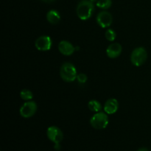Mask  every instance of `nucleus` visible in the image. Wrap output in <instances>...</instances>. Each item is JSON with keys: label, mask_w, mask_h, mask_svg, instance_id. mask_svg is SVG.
<instances>
[{"label": "nucleus", "mask_w": 151, "mask_h": 151, "mask_svg": "<svg viewBox=\"0 0 151 151\" xmlns=\"http://www.w3.org/2000/svg\"><path fill=\"white\" fill-rule=\"evenodd\" d=\"M94 11V3L89 0H82L77 7V15L81 20H87L90 19Z\"/></svg>", "instance_id": "obj_1"}, {"label": "nucleus", "mask_w": 151, "mask_h": 151, "mask_svg": "<svg viewBox=\"0 0 151 151\" xmlns=\"http://www.w3.org/2000/svg\"><path fill=\"white\" fill-rule=\"evenodd\" d=\"M60 75L66 82H74L77 79L78 74L75 66L71 63H64L60 67Z\"/></svg>", "instance_id": "obj_2"}, {"label": "nucleus", "mask_w": 151, "mask_h": 151, "mask_svg": "<svg viewBox=\"0 0 151 151\" xmlns=\"http://www.w3.org/2000/svg\"><path fill=\"white\" fill-rule=\"evenodd\" d=\"M109 117L105 112L99 111L92 116L90 119V124L97 130L104 129L109 125Z\"/></svg>", "instance_id": "obj_3"}, {"label": "nucleus", "mask_w": 151, "mask_h": 151, "mask_svg": "<svg viewBox=\"0 0 151 151\" xmlns=\"http://www.w3.org/2000/svg\"><path fill=\"white\" fill-rule=\"evenodd\" d=\"M147 58V52L144 47H137L133 50L131 55V63L136 66L144 64Z\"/></svg>", "instance_id": "obj_4"}, {"label": "nucleus", "mask_w": 151, "mask_h": 151, "mask_svg": "<svg viewBox=\"0 0 151 151\" xmlns=\"http://www.w3.org/2000/svg\"><path fill=\"white\" fill-rule=\"evenodd\" d=\"M37 111V104L34 101H27L21 107L20 114L24 118H29L33 116Z\"/></svg>", "instance_id": "obj_5"}, {"label": "nucleus", "mask_w": 151, "mask_h": 151, "mask_svg": "<svg viewBox=\"0 0 151 151\" xmlns=\"http://www.w3.org/2000/svg\"><path fill=\"white\" fill-rule=\"evenodd\" d=\"M47 135L49 139L53 143L60 144L63 139V134L61 130L56 126L49 127L47 131Z\"/></svg>", "instance_id": "obj_6"}, {"label": "nucleus", "mask_w": 151, "mask_h": 151, "mask_svg": "<svg viewBox=\"0 0 151 151\" xmlns=\"http://www.w3.org/2000/svg\"><path fill=\"white\" fill-rule=\"evenodd\" d=\"M97 22L102 28L109 27L113 22V17L109 12L103 10L97 15Z\"/></svg>", "instance_id": "obj_7"}, {"label": "nucleus", "mask_w": 151, "mask_h": 151, "mask_svg": "<svg viewBox=\"0 0 151 151\" xmlns=\"http://www.w3.org/2000/svg\"><path fill=\"white\" fill-rule=\"evenodd\" d=\"M35 46L39 51H48L52 47V39L50 36L43 35L37 38Z\"/></svg>", "instance_id": "obj_8"}, {"label": "nucleus", "mask_w": 151, "mask_h": 151, "mask_svg": "<svg viewBox=\"0 0 151 151\" xmlns=\"http://www.w3.org/2000/svg\"><path fill=\"white\" fill-rule=\"evenodd\" d=\"M58 50L63 55L69 56L76 50V47H74L70 42L67 41H61L58 44Z\"/></svg>", "instance_id": "obj_9"}, {"label": "nucleus", "mask_w": 151, "mask_h": 151, "mask_svg": "<svg viewBox=\"0 0 151 151\" xmlns=\"http://www.w3.org/2000/svg\"><path fill=\"white\" fill-rule=\"evenodd\" d=\"M122 46L118 43L110 44L106 50V54L110 58H116L122 53Z\"/></svg>", "instance_id": "obj_10"}, {"label": "nucleus", "mask_w": 151, "mask_h": 151, "mask_svg": "<svg viewBox=\"0 0 151 151\" xmlns=\"http://www.w3.org/2000/svg\"><path fill=\"white\" fill-rule=\"evenodd\" d=\"M119 109V103L114 98L109 99L104 106V111L108 114H113L116 113Z\"/></svg>", "instance_id": "obj_11"}, {"label": "nucleus", "mask_w": 151, "mask_h": 151, "mask_svg": "<svg viewBox=\"0 0 151 151\" xmlns=\"http://www.w3.org/2000/svg\"><path fill=\"white\" fill-rule=\"evenodd\" d=\"M47 19L52 24H57L60 21V15L57 10H50L47 13Z\"/></svg>", "instance_id": "obj_12"}, {"label": "nucleus", "mask_w": 151, "mask_h": 151, "mask_svg": "<svg viewBox=\"0 0 151 151\" xmlns=\"http://www.w3.org/2000/svg\"><path fill=\"white\" fill-rule=\"evenodd\" d=\"M88 107L91 111H94V112H99L101 110V104L99 101L96 100H92L91 101L88 102Z\"/></svg>", "instance_id": "obj_13"}, {"label": "nucleus", "mask_w": 151, "mask_h": 151, "mask_svg": "<svg viewBox=\"0 0 151 151\" xmlns=\"http://www.w3.org/2000/svg\"><path fill=\"white\" fill-rule=\"evenodd\" d=\"M20 97L22 100H27V101H29L33 97V94H32V91H29L28 89H23L20 92Z\"/></svg>", "instance_id": "obj_14"}, {"label": "nucleus", "mask_w": 151, "mask_h": 151, "mask_svg": "<svg viewBox=\"0 0 151 151\" xmlns=\"http://www.w3.org/2000/svg\"><path fill=\"white\" fill-rule=\"evenodd\" d=\"M112 4L111 0H98L97 1V6L103 10H107L111 7Z\"/></svg>", "instance_id": "obj_15"}, {"label": "nucleus", "mask_w": 151, "mask_h": 151, "mask_svg": "<svg viewBox=\"0 0 151 151\" xmlns=\"http://www.w3.org/2000/svg\"><path fill=\"white\" fill-rule=\"evenodd\" d=\"M105 36H106V39L109 40V41H114L116 38V33L114 29H108L105 34Z\"/></svg>", "instance_id": "obj_16"}, {"label": "nucleus", "mask_w": 151, "mask_h": 151, "mask_svg": "<svg viewBox=\"0 0 151 151\" xmlns=\"http://www.w3.org/2000/svg\"><path fill=\"white\" fill-rule=\"evenodd\" d=\"M77 80H78V82L81 84H84L86 83L87 80H88V77L86 76V74L81 73L78 75V77H77Z\"/></svg>", "instance_id": "obj_17"}, {"label": "nucleus", "mask_w": 151, "mask_h": 151, "mask_svg": "<svg viewBox=\"0 0 151 151\" xmlns=\"http://www.w3.org/2000/svg\"><path fill=\"white\" fill-rule=\"evenodd\" d=\"M41 1L46 3H51V2H53V1H55V0H41Z\"/></svg>", "instance_id": "obj_18"}, {"label": "nucleus", "mask_w": 151, "mask_h": 151, "mask_svg": "<svg viewBox=\"0 0 151 151\" xmlns=\"http://www.w3.org/2000/svg\"><path fill=\"white\" fill-rule=\"evenodd\" d=\"M137 151H150L148 150V149H147V148H145V147H142V148H140V149H139Z\"/></svg>", "instance_id": "obj_19"}, {"label": "nucleus", "mask_w": 151, "mask_h": 151, "mask_svg": "<svg viewBox=\"0 0 151 151\" xmlns=\"http://www.w3.org/2000/svg\"><path fill=\"white\" fill-rule=\"evenodd\" d=\"M89 1H91V2L94 3V2H96V1H98V0H89Z\"/></svg>", "instance_id": "obj_20"}]
</instances>
